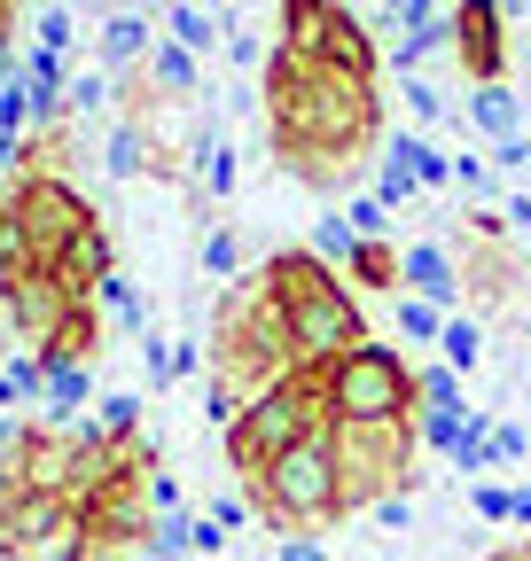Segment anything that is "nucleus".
Listing matches in <instances>:
<instances>
[{
    "instance_id": "1",
    "label": "nucleus",
    "mask_w": 531,
    "mask_h": 561,
    "mask_svg": "<svg viewBox=\"0 0 531 561\" xmlns=\"http://www.w3.org/2000/svg\"><path fill=\"white\" fill-rule=\"evenodd\" d=\"M266 117H274V149L290 157V172L305 180H344L352 157L375 140V94L368 79H344V70H328L313 55H274L266 62Z\"/></svg>"
},
{
    "instance_id": "2",
    "label": "nucleus",
    "mask_w": 531,
    "mask_h": 561,
    "mask_svg": "<svg viewBox=\"0 0 531 561\" xmlns=\"http://www.w3.org/2000/svg\"><path fill=\"white\" fill-rule=\"evenodd\" d=\"M266 289L282 305V328H290V351L305 367H337L368 343V320L352 305V289L337 280V265L313 257V250H274L266 265Z\"/></svg>"
},
{
    "instance_id": "3",
    "label": "nucleus",
    "mask_w": 531,
    "mask_h": 561,
    "mask_svg": "<svg viewBox=\"0 0 531 561\" xmlns=\"http://www.w3.org/2000/svg\"><path fill=\"white\" fill-rule=\"evenodd\" d=\"M250 500L274 515V523H290V530H313V523H328V515H344L352 500H344V453H337V421H320L313 437H297L266 476H250Z\"/></svg>"
},
{
    "instance_id": "4",
    "label": "nucleus",
    "mask_w": 531,
    "mask_h": 561,
    "mask_svg": "<svg viewBox=\"0 0 531 561\" xmlns=\"http://www.w3.org/2000/svg\"><path fill=\"white\" fill-rule=\"evenodd\" d=\"M313 375H320V405H328L337 430H407V413L422 398L415 367L398 359V351H383V343H360L352 359L313 367Z\"/></svg>"
},
{
    "instance_id": "5",
    "label": "nucleus",
    "mask_w": 531,
    "mask_h": 561,
    "mask_svg": "<svg viewBox=\"0 0 531 561\" xmlns=\"http://www.w3.org/2000/svg\"><path fill=\"white\" fill-rule=\"evenodd\" d=\"M328 421V405H320V375H282V382H266L250 405H242V421L227 430V460L242 468V483L250 476H266L297 437H313Z\"/></svg>"
},
{
    "instance_id": "6",
    "label": "nucleus",
    "mask_w": 531,
    "mask_h": 561,
    "mask_svg": "<svg viewBox=\"0 0 531 561\" xmlns=\"http://www.w3.org/2000/svg\"><path fill=\"white\" fill-rule=\"evenodd\" d=\"M282 47L290 55H313L328 70H344V79H375V39L360 32V16L344 0H282Z\"/></svg>"
},
{
    "instance_id": "7",
    "label": "nucleus",
    "mask_w": 531,
    "mask_h": 561,
    "mask_svg": "<svg viewBox=\"0 0 531 561\" xmlns=\"http://www.w3.org/2000/svg\"><path fill=\"white\" fill-rule=\"evenodd\" d=\"M9 203L24 210V227H32V242H39V257H47V265H63V250H71V242L94 227L87 195H79L71 180H55V172H32Z\"/></svg>"
},
{
    "instance_id": "8",
    "label": "nucleus",
    "mask_w": 531,
    "mask_h": 561,
    "mask_svg": "<svg viewBox=\"0 0 531 561\" xmlns=\"http://www.w3.org/2000/svg\"><path fill=\"white\" fill-rule=\"evenodd\" d=\"M500 0H453V47H461V70L470 87H500L508 79V39H500Z\"/></svg>"
},
{
    "instance_id": "9",
    "label": "nucleus",
    "mask_w": 531,
    "mask_h": 561,
    "mask_svg": "<svg viewBox=\"0 0 531 561\" xmlns=\"http://www.w3.org/2000/svg\"><path fill=\"white\" fill-rule=\"evenodd\" d=\"M55 530H63V500L47 483H32L24 500H9V515H0V553H24V546H39Z\"/></svg>"
},
{
    "instance_id": "10",
    "label": "nucleus",
    "mask_w": 531,
    "mask_h": 561,
    "mask_svg": "<svg viewBox=\"0 0 531 561\" xmlns=\"http://www.w3.org/2000/svg\"><path fill=\"white\" fill-rule=\"evenodd\" d=\"M39 265H47V257H39L32 227H24V210L0 203V289H9V280H24V273H39Z\"/></svg>"
},
{
    "instance_id": "11",
    "label": "nucleus",
    "mask_w": 531,
    "mask_h": 561,
    "mask_svg": "<svg viewBox=\"0 0 531 561\" xmlns=\"http://www.w3.org/2000/svg\"><path fill=\"white\" fill-rule=\"evenodd\" d=\"M407 280H415V297H422V305L461 297V273H453V257H445L438 242H415V250H407Z\"/></svg>"
},
{
    "instance_id": "12",
    "label": "nucleus",
    "mask_w": 531,
    "mask_h": 561,
    "mask_svg": "<svg viewBox=\"0 0 531 561\" xmlns=\"http://www.w3.org/2000/svg\"><path fill=\"white\" fill-rule=\"evenodd\" d=\"M398 273H407V257H398L391 242H368V234H360V250H352L344 280H360V289H398Z\"/></svg>"
},
{
    "instance_id": "13",
    "label": "nucleus",
    "mask_w": 531,
    "mask_h": 561,
    "mask_svg": "<svg viewBox=\"0 0 531 561\" xmlns=\"http://www.w3.org/2000/svg\"><path fill=\"white\" fill-rule=\"evenodd\" d=\"M79 398H87V359L79 351H47V405L79 413Z\"/></svg>"
},
{
    "instance_id": "14",
    "label": "nucleus",
    "mask_w": 531,
    "mask_h": 561,
    "mask_svg": "<svg viewBox=\"0 0 531 561\" xmlns=\"http://www.w3.org/2000/svg\"><path fill=\"white\" fill-rule=\"evenodd\" d=\"M470 117H477L493 140H516V94H508V87H477V94H470Z\"/></svg>"
},
{
    "instance_id": "15",
    "label": "nucleus",
    "mask_w": 531,
    "mask_h": 561,
    "mask_svg": "<svg viewBox=\"0 0 531 561\" xmlns=\"http://www.w3.org/2000/svg\"><path fill=\"white\" fill-rule=\"evenodd\" d=\"M142 149H149V125H142V117H125V125L110 133V172H117V180H133V172L149 164Z\"/></svg>"
},
{
    "instance_id": "16",
    "label": "nucleus",
    "mask_w": 531,
    "mask_h": 561,
    "mask_svg": "<svg viewBox=\"0 0 531 561\" xmlns=\"http://www.w3.org/2000/svg\"><path fill=\"white\" fill-rule=\"evenodd\" d=\"M391 157H398V164H407V172H415L422 187H438V180H445V157L430 149V140H422V133H398V140H391Z\"/></svg>"
},
{
    "instance_id": "17",
    "label": "nucleus",
    "mask_w": 531,
    "mask_h": 561,
    "mask_svg": "<svg viewBox=\"0 0 531 561\" xmlns=\"http://www.w3.org/2000/svg\"><path fill=\"white\" fill-rule=\"evenodd\" d=\"M149 79H157L165 94H195V62H188V47H149Z\"/></svg>"
},
{
    "instance_id": "18",
    "label": "nucleus",
    "mask_w": 531,
    "mask_h": 561,
    "mask_svg": "<svg viewBox=\"0 0 531 561\" xmlns=\"http://www.w3.org/2000/svg\"><path fill=\"white\" fill-rule=\"evenodd\" d=\"M438 351H445V367H461V375H470V367L485 359V335H477V320H445Z\"/></svg>"
},
{
    "instance_id": "19",
    "label": "nucleus",
    "mask_w": 531,
    "mask_h": 561,
    "mask_svg": "<svg viewBox=\"0 0 531 561\" xmlns=\"http://www.w3.org/2000/svg\"><path fill=\"white\" fill-rule=\"evenodd\" d=\"M142 47H149V24H142V16H110V24H102V55H110V62H133Z\"/></svg>"
},
{
    "instance_id": "20",
    "label": "nucleus",
    "mask_w": 531,
    "mask_h": 561,
    "mask_svg": "<svg viewBox=\"0 0 531 561\" xmlns=\"http://www.w3.org/2000/svg\"><path fill=\"white\" fill-rule=\"evenodd\" d=\"M352 250H360V227H352V219H320V227H313V257L352 265Z\"/></svg>"
},
{
    "instance_id": "21",
    "label": "nucleus",
    "mask_w": 531,
    "mask_h": 561,
    "mask_svg": "<svg viewBox=\"0 0 531 561\" xmlns=\"http://www.w3.org/2000/svg\"><path fill=\"white\" fill-rule=\"evenodd\" d=\"M165 24H172V47H188V55H195V47H212V24H204V9H172Z\"/></svg>"
},
{
    "instance_id": "22",
    "label": "nucleus",
    "mask_w": 531,
    "mask_h": 561,
    "mask_svg": "<svg viewBox=\"0 0 531 561\" xmlns=\"http://www.w3.org/2000/svg\"><path fill=\"white\" fill-rule=\"evenodd\" d=\"M235 265H242V242H235L227 227H219V234H204V273H219V280H227Z\"/></svg>"
},
{
    "instance_id": "23",
    "label": "nucleus",
    "mask_w": 531,
    "mask_h": 561,
    "mask_svg": "<svg viewBox=\"0 0 531 561\" xmlns=\"http://www.w3.org/2000/svg\"><path fill=\"white\" fill-rule=\"evenodd\" d=\"M415 187H422V180H415L407 164H398V157H383V180H375V203H407Z\"/></svg>"
},
{
    "instance_id": "24",
    "label": "nucleus",
    "mask_w": 531,
    "mask_h": 561,
    "mask_svg": "<svg viewBox=\"0 0 531 561\" xmlns=\"http://www.w3.org/2000/svg\"><path fill=\"white\" fill-rule=\"evenodd\" d=\"M422 382V405L430 413H470V405H461V390H453V375H415Z\"/></svg>"
},
{
    "instance_id": "25",
    "label": "nucleus",
    "mask_w": 531,
    "mask_h": 561,
    "mask_svg": "<svg viewBox=\"0 0 531 561\" xmlns=\"http://www.w3.org/2000/svg\"><path fill=\"white\" fill-rule=\"evenodd\" d=\"M344 219H352L368 242H383V227H391V203H375V195H368V203H352V210H344Z\"/></svg>"
},
{
    "instance_id": "26",
    "label": "nucleus",
    "mask_w": 531,
    "mask_h": 561,
    "mask_svg": "<svg viewBox=\"0 0 531 561\" xmlns=\"http://www.w3.org/2000/svg\"><path fill=\"white\" fill-rule=\"evenodd\" d=\"M477 515H493V523H516V491H500V483H477Z\"/></svg>"
},
{
    "instance_id": "27",
    "label": "nucleus",
    "mask_w": 531,
    "mask_h": 561,
    "mask_svg": "<svg viewBox=\"0 0 531 561\" xmlns=\"http://www.w3.org/2000/svg\"><path fill=\"white\" fill-rule=\"evenodd\" d=\"M398 328H407V335H445V328H438V305H422V297L398 305Z\"/></svg>"
},
{
    "instance_id": "28",
    "label": "nucleus",
    "mask_w": 531,
    "mask_h": 561,
    "mask_svg": "<svg viewBox=\"0 0 531 561\" xmlns=\"http://www.w3.org/2000/svg\"><path fill=\"white\" fill-rule=\"evenodd\" d=\"M133 413H142L133 398H110V405H102V437H125V430H133Z\"/></svg>"
},
{
    "instance_id": "29",
    "label": "nucleus",
    "mask_w": 531,
    "mask_h": 561,
    "mask_svg": "<svg viewBox=\"0 0 531 561\" xmlns=\"http://www.w3.org/2000/svg\"><path fill=\"white\" fill-rule=\"evenodd\" d=\"M39 47H47V55L71 47V16H63V9H55V16H39Z\"/></svg>"
},
{
    "instance_id": "30",
    "label": "nucleus",
    "mask_w": 531,
    "mask_h": 561,
    "mask_svg": "<svg viewBox=\"0 0 531 561\" xmlns=\"http://www.w3.org/2000/svg\"><path fill=\"white\" fill-rule=\"evenodd\" d=\"M523 453V430H516V421H493V460H516Z\"/></svg>"
},
{
    "instance_id": "31",
    "label": "nucleus",
    "mask_w": 531,
    "mask_h": 561,
    "mask_svg": "<svg viewBox=\"0 0 531 561\" xmlns=\"http://www.w3.org/2000/svg\"><path fill=\"white\" fill-rule=\"evenodd\" d=\"M407 110H415V117H438L445 102H438V87H422V79H415V87H407Z\"/></svg>"
},
{
    "instance_id": "32",
    "label": "nucleus",
    "mask_w": 531,
    "mask_h": 561,
    "mask_svg": "<svg viewBox=\"0 0 531 561\" xmlns=\"http://www.w3.org/2000/svg\"><path fill=\"white\" fill-rule=\"evenodd\" d=\"M375 523L383 530H407V500H375Z\"/></svg>"
},
{
    "instance_id": "33",
    "label": "nucleus",
    "mask_w": 531,
    "mask_h": 561,
    "mask_svg": "<svg viewBox=\"0 0 531 561\" xmlns=\"http://www.w3.org/2000/svg\"><path fill=\"white\" fill-rule=\"evenodd\" d=\"M274 561H320V546L313 538H290V546H274Z\"/></svg>"
},
{
    "instance_id": "34",
    "label": "nucleus",
    "mask_w": 531,
    "mask_h": 561,
    "mask_svg": "<svg viewBox=\"0 0 531 561\" xmlns=\"http://www.w3.org/2000/svg\"><path fill=\"white\" fill-rule=\"evenodd\" d=\"M508 227H516V234L531 242V195H516V203H508Z\"/></svg>"
},
{
    "instance_id": "35",
    "label": "nucleus",
    "mask_w": 531,
    "mask_h": 561,
    "mask_svg": "<svg viewBox=\"0 0 531 561\" xmlns=\"http://www.w3.org/2000/svg\"><path fill=\"white\" fill-rule=\"evenodd\" d=\"M16 500V468H9V453H0V507Z\"/></svg>"
},
{
    "instance_id": "36",
    "label": "nucleus",
    "mask_w": 531,
    "mask_h": 561,
    "mask_svg": "<svg viewBox=\"0 0 531 561\" xmlns=\"http://www.w3.org/2000/svg\"><path fill=\"white\" fill-rule=\"evenodd\" d=\"M516 523H531V491H516Z\"/></svg>"
},
{
    "instance_id": "37",
    "label": "nucleus",
    "mask_w": 531,
    "mask_h": 561,
    "mask_svg": "<svg viewBox=\"0 0 531 561\" xmlns=\"http://www.w3.org/2000/svg\"><path fill=\"white\" fill-rule=\"evenodd\" d=\"M493 561H531V546H508V553H493Z\"/></svg>"
},
{
    "instance_id": "38",
    "label": "nucleus",
    "mask_w": 531,
    "mask_h": 561,
    "mask_svg": "<svg viewBox=\"0 0 531 561\" xmlns=\"http://www.w3.org/2000/svg\"><path fill=\"white\" fill-rule=\"evenodd\" d=\"M9 157H16V133H0V164H9Z\"/></svg>"
},
{
    "instance_id": "39",
    "label": "nucleus",
    "mask_w": 531,
    "mask_h": 561,
    "mask_svg": "<svg viewBox=\"0 0 531 561\" xmlns=\"http://www.w3.org/2000/svg\"><path fill=\"white\" fill-rule=\"evenodd\" d=\"M391 9H415V0H391Z\"/></svg>"
}]
</instances>
